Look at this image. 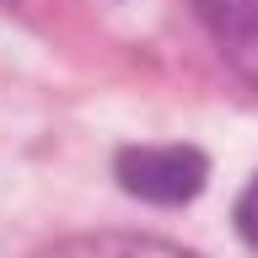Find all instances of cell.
I'll list each match as a JSON object with an SVG mask.
<instances>
[{"instance_id": "cell-1", "label": "cell", "mask_w": 258, "mask_h": 258, "mask_svg": "<svg viewBox=\"0 0 258 258\" xmlns=\"http://www.w3.org/2000/svg\"><path fill=\"white\" fill-rule=\"evenodd\" d=\"M113 177L145 205H188L205 188L210 161L194 145H124L113 156Z\"/></svg>"}, {"instance_id": "cell-2", "label": "cell", "mask_w": 258, "mask_h": 258, "mask_svg": "<svg viewBox=\"0 0 258 258\" xmlns=\"http://www.w3.org/2000/svg\"><path fill=\"white\" fill-rule=\"evenodd\" d=\"M54 258H188V253L161 247V242H86V247H70Z\"/></svg>"}, {"instance_id": "cell-3", "label": "cell", "mask_w": 258, "mask_h": 258, "mask_svg": "<svg viewBox=\"0 0 258 258\" xmlns=\"http://www.w3.org/2000/svg\"><path fill=\"white\" fill-rule=\"evenodd\" d=\"M237 231H242V242L258 247V177L242 188V199H237Z\"/></svg>"}]
</instances>
